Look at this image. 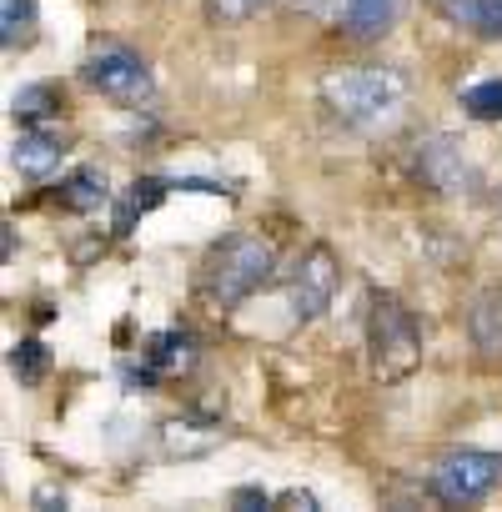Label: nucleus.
I'll return each instance as SVG.
<instances>
[{
	"mask_svg": "<svg viewBox=\"0 0 502 512\" xmlns=\"http://www.w3.org/2000/svg\"><path fill=\"white\" fill-rule=\"evenodd\" d=\"M322 106L352 131H387L407 111V76L392 66H347L322 76Z\"/></svg>",
	"mask_w": 502,
	"mask_h": 512,
	"instance_id": "1",
	"label": "nucleus"
},
{
	"mask_svg": "<svg viewBox=\"0 0 502 512\" xmlns=\"http://www.w3.org/2000/svg\"><path fill=\"white\" fill-rule=\"evenodd\" d=\"M272 277V246L257 241V236H226L211 246L206 256V272H201V287L216 307H236L246 302L251 292H262Z\"/></svg>",
	"mask_w": 502,
	"mask_h": 512,
	"instance_id": "2",
	"label": "nucleus"
},
{
	"mask_svg": "<svg viewBox=\"0 0 502 512\" xmlns=\"http://www.w3.org/2000/svg\"><path fill=\"white\" fill-rule=\"evenodd\" d=\"M367 342H372V367L382 377H397V372L417 367V357H422V332H417L412 312L397 297H377L372 302Z\"/></svg>",
	"mask_w": 502,
	"mask_h": 512,
	"instance_id": "3",
	"label": "nucleus"
},
{
	"mask_svg": "<svg viewBox=\"0 0 502 512\" xmlns=\"http://www.w3.org/2000/svg\"><path fill=\"white\" fill-rule=\"evenodd\" d=\"M86 81H91L101 96L121 101V106H141V101L151 96V66H146L136 51H126V46H101V51H91V56H86Z\"/></svg>",
	"mask_w": 502,
	"mask_h": 512,
	"instance_id": "4",
	"label": "nucleus"
},
{
	"mask_svg": "<svg viewBox=\"0 0 502 512\" xmlns=\"http://www.w3.org/2000/svg\"><path fill=\"white\" fill-rule=\"evenodd\" d=\"M337 297V262H332V251L312 246L307 256H297V267L287 277V307L297 322H317Z\"/></svg>",
	"mask_w": 502,
	"mask_h": 512,
	"instance_id": "5",
	"label": "nucleus"
},
{
	"mask_svg": "<svg viewBox=\"0 0 502 512\" xmlns=\"http://www.w3.org/2000/svg\"><path fill=\"white\" fill-rule=\"evenodd\" d=\"M502 482V457L497 452H452L432 472V492L442 502H477Z\"/></svg>",
	"mask_w": 502,
	"mask_h": 512,
	"instance_id": "6",
	"label": "nucleus"
},
{
	"mask_svg": "<svg viewBox=\"0 0 502 512\" xmlns=\"http://www.w3.org/2000/svg\"><path fill=\"white\" fill-rule=\"evenodd\" d=\"M417 176H422L432 191H467V186L477 181L472 166H467V156H462V146H457L452 136L422 141V151H417Z\"/></svg>",
	"mask_w": 502,
	"mask_h": 512,
	"instance_id": "7",
	"label": "nucleus"
},
{
	"mask_svg": "<svg viewBox=\"0 0 502 512\" xmlns=\"http://www.w3.org/2000/svg\"><path fill=\"white\" fill-rule=\"evenodd\" d=\"M407 0H342V31L352 41H377L402 21Z\"/></svg>",
	"mask_w": 502,
	"mask_h": 512,
	"instance_id": "8",
	"label": "nucleus"
},
{
	"mask_svg": "<svg viewBox=\"0 0 502 512\" xmlns=\"http://www.w3.org/2000/svg\"><path fill=\"white\" fill-rule=\"evenodd\" d=\"M61 156H66V146H61L56 136H46L41 126H31V131H21V141L11 146V166H16L21 176H31V181H41V176H51V171L61 166Z\"/></svg>",
	"mask_w": 502,
	"mask_h": 512,
	"instance_id": "9",
	"label": "nucleus"
},
{
	"mask_svg": "<svg viewBox=\"0 0 502 512\" xmlns=\"http://www.w3.org/2000/svg\"><path fill=\"white\" fill-rule=\"evenodd\" d=\"M111 201V186H106V171L101 166H81L61 181V206L76 211V216H91Z\"/></svg>",
	"mask_w": 502,
	"mask_h": 512,
	"instance_id": "10",
	"label": "nucleus"
},
{
	"mask_svg": "<svg viewBox=\"0 0 502 512\" xmlns=\"http://www.w3.org/2000/svg\"><path fill=\"white\" fill-rule=\"evenodd\" d=\"M146 362L156 367V377H181L196 367V337L191 332H156L146 342Z\"/></svg>",
	"mask_w": 502,
	"mask_h": 512,
	"instance_id": "11",
	"label": "nucleus"
},
{
	"mask_svg": "<svg viewBox=\"0 0 502 512\" xmlns=\"http://www.w3.org/2000/svg\"><path fill=\"white\" fill-rule=\"evenodd\" d=\"M11 111H16V121H21V126H46V121H56V116H61V91H56V86H46V81L21 86V91L11 96Z\"/></svg>",
	"mask_w": 502,
	"mask_h": 512,
	"instance_id": "12",
	"label": "nucleus"
},
{
	"mask_svg": "<svg viewBox=\"0 0 502 512\" xmlns=\"http://www.w3.org/2000/svg\"><path fill=\"white\" fill-rule=\"evenodd\" d=\"M467 332L482 352H502V292H482L467 312Z\"/></svg>",
	"mask_w": 502,
	"mask_h": 512,
	"instance_id": "13",
	"label": "nucleus"
},
{
	"mask_svg": "<svg viewBox=\"0 0 502 512\" xmlns=\"http://www.w3.org/2000/svg\"><path fill=\"white\" fill-rule=\"evenodd\" d=\"M0 41L6 51H26L36 41V0H0Z\"/></svg>",
	"mask_w": 502,
	"mask_h": 512,
	"instance_id": "14",
	"label": "nucleus"
},
{
	"mask_svg": "<svg viewBox=\"0 0 502 512\" xmlns=\"http://www.w3.org/2000/svg\"><path fill=\"white\" fill-rule=\"evenodd\" d=\"M216 437H221L216 427H201V432H196V422H181V417L161 427V442H166V452H171V457H196V452H211V447H216Z\"/></svg>",
	"mask_w": 502,
	"mask_h": 512,
	"instance_id": "15",
	"label": "nucleus"
},
{
	"mask_svg": "<svg viewBox=\"0 0 502 512\" xmlns=\"http://www.w3.org/2000/svg\"><path fill=\"white\" fill-rule=\"evenodd\" d=\"M447 11L482 36H502V0H447Z\"/></svg>",
	"mask_w": 502,
	"mask_h": 512,
	"instance_id": "16",
	"label": "nucleus"
},
{
	"mask_svg": "<svg viewBox=\"0 0 502 512\" xmlns=\"http://www.w3.org/2000/svg\"><path fill=\"white\" fill-rule=\"evenodd\" d=\"M166 186H171V181H161V176H146V181H136V186H131V196H126V206L116 211V231H131V221H136V211L146 216L151 206H161V196H166Z\"/></svg>",
	"mask_w": 502,
	"mask_h": 512,
	"instance_id": "17",
	"label": "nucleus"
},
{
	"mask_svg": "<svg viewBox=\"0 0 502 512\" xmlns=\"http://www.w3.org/2000/svg\"><path fill=\"white\" fill-rule=\"evenodd\" d=\"M11 372H16L26 387H36V382L51 372V352H46V342H36V337L16 342V347H11Z\"/></svg>",
	"mask_w": 502,
	"mask_h": 512,
	"instance_id": "18",
	"label": "nucleus"
},
{
	"mask_svg": "<svg viewBox=\"0 0 502 512\" xmlns=\"http://www.w3.org/2000/svg\"><path fill=\"white\" fill-rule=\"evenodd\" d=\"M462 106H467V116H477V121H502V81L467 86V91H462Z\"/></svg>",
	"mask_w": 502,
	"mask_h": 512,
	"instance_id": "19",
	"label": "nucleus"
},
{
	"mask_svg": "<svg viewBox=\"0 0 502 512\" xmlns=\"http://www.w3.org/2000/svg\"><path fill=\"white\" fill-rule=\"evenodd\" d=\"M267 6H272V0H206V16L216 26H241L251 16H262Z\"/></svg>",
	"mask_w": 502,
	"mask_h": 512,
	"instance_id": "20",
	"label": "nucleus"
},
{
	"mask_svg": "<svg viewBox=\"0 0 502 512\" xmlns=\"http://www.w3.org/2000/svg\"><path fill=\"white\" fill-rule=\"evenodd\" d=\"M231 502H236V507H267V492H262V487H236Z\"/></svg>",
	"mask_w": 502,
	"mask_h": 512,
	"instance_id": "21",
	"label": "nucleus"
},
{
	"mask_svg": "<svg viewBox=\"0 0 502 512\" xmlns=\"http://www.w3.org/2000/svg\"><path fill=\"white\" fill-rule=\"evenodd\" d=\"M282 502H287V507H317V497H312V492H287Z\"/></svg>",
	"mask_w": 502,
	"mask_h": 512,
	"instance_id": "22",
	"label": "nucleus"
},
{
	"mask_svg": "<svg viewBox=\"0 0 502 512\" xmlns=\"http://www.w3.org/2000/svg\"><path fill=\"white\" fill-rule=\"evenodd\" d=\"M36 502H41V507H51V502H66V497H61V492H51V487H41V492H36Z\"/></svg>",
	"mask_w": 502,
	"mask_h": 512,
	"instance_id": "23",
	"label": "nucleus"
}]
</instances>
